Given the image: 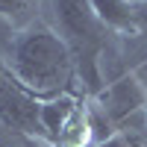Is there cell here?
<instances>
[{"mask_svg":"<svg viewBox=\"0 0 147 147\" xmlns=\"http://www.w3.org/2000/svg\"><path fill=\"white\" fill-rule=\"evenodd\" d=\"M3 65L41 103L59 94H77L74 91L77 71H74L68 44L56 30H50L41 21L15 32Z\"/></svg>","mask_w":147,"mask_h":147,"instance_id":"cell-1","label":"cell"},{"mask_svg":"<svg viewBox=\"0 0 147 147\" xmlns=\"http://www.w3.org/2000/svg\"><path fill=\"white\" fill-rule=\"evenodd\" d=\"M53 15L59 24V35L71 50L82 94L97 97L106 88L103 74H100V59H103V53H109L115 35L94 15L88 0H53Z\"/></svg>","mask_w":147,"mask_h":147,"instance_id":"cell-2","label":"cell"},{"mask_svg":"<svg viewBox=\"0 0 147 147\" xmlns=\"http://www.w3.org/2000/svg\"><path fill=\"white\" fill-rule=\"evenodd\" d=\"M88 121L94 132V144L112 138L124 129H144L147 127V91L132 77V71L109 82L106 88L88 97Z\"/></svg>","mask_w":147,"mask_h":147,"instance_id":"cell-3","label":"cell"},{"mask_svg":"<svg viewBox=\"0 0 147 147\" xmlns=\"http://www.w3.org/2000/svg\"><path fill=\"white\" fill-rule=\"evenodd\" d=\"M0 124L24 138H32L35 144L47 147L44 127H41V100L24 88L6 71V65H0Z\"/></svg>","mask_w":147,"mask_h":147,"instance_id":"cell-4","label":"cell"},{"mask_svg":"<svg viewBox=\"0 0 147 147\" xmlns=\"http://www.w3.org/2000/svg\"><path fill=\"white\" fill-rule=\"evenodd\" d=\"M94 15L112 35H141L147 30V3H129V0H88Z\"/></svg>","mask_w":147,"mask_h":147,"instance_id":"cell-5","label":"cell"},{"mask_svg":"<svg viewBox=\"0 0 147 147\" xmlns=\"http://www.w3.org/2000/svg\"><path fill=\"white\" fill-rule=\"evenodd\" d=\"M85 94H59L41 103V127H44V138L47 147H53V138L59 136V129L68 124V118L77 112V106L82 103Z\"/></svg>","mask_w":147,"mask_h":147,"instance_id":"cell-6","label":"cell"},{"mask_svg":"<svg viewBox=\"0 0 147 147\" xmlns=\"http://www.w3.org/2000/svg\"><path fill=\"white\" fill-rule=\"evenodd\" d=\"M38 3V0H0V18L3 21H9L12 27H21L24 30V24L30 21V12H32V6ZM30 27V24H27Z\"/></svg>","mask_w":147,"mask_h":147,"instance_id":"cell-7","label":"cell"},{"mask_svg":"<svg viewBox=\"0 0 147 147\" xmlns=\"http://www.w3.org/2000/svg\"><path fill=\"white\" fill-rule=\"evenodd\" d=\"M91 147H147V127H144V129L115 132L112 138H106V141H100V144H91Z\"/></svg>","mask_w":147,"mask_h":147,"instance_id":"cell-8","label":"cell"},{"mask_svg":"<svg viewBox=\"0 0 147 147\" xmlns=\"http://www.w3.org/2000/svg\"><path fill=\"white\" fill-rule=\"evenodd\" d=\"M15 27H12L9 21H3L0 18V65H3V59H6V53H9V44H12V38H15Z\"/></svg>","mask_w":147,"mask_h":147,"instance_id":"cell-9","label":"cell"},{"mask_svg":"<svg viewBox=\"0 0 147 147\" xmlns=\"http://www.w3.org/2000/svg\"><path fill=\"white\" fill-rule=\"evenodd\" d=\"M132 77H136L141 85H144V91H147V59H144V62L141 65H136V71H132Z\"/></svg>","mask_w":147,"mask_h":147,"instance_id":"cell-10","label":"cell"}]
</instances>
